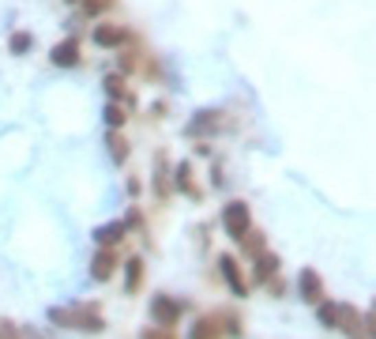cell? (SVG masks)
I'll return each mask as SVG.
<instances>
[{"label": "cell", "instance_id": "4", "mask_svg": "<svg viewBox=\"0 0 376 339\" xmlns=\"http://www.w3.org/2000/svg\"><path fill=\"white\" fill-rule=\"evenodd\" d=\"M298 287H301V298H305V302H324V282H320V276L313 268H305L301 271V279H298Z\"/></svg>", "mask_w": 376, "mask_h": 339}, {"label": "cell", "instance_id": "9", "mask_svg": "<svg viewBox=\"0 0 376 339\" xmlns=\"http://www.w3.org/2000/svg\"><path fill=\"white\" fill-rule=\"evenodd\" d=\"M94 238H98V245H113V241L124 238V226H121V223H109V226H102Z\"/></svg>", "mask_w": 376, "mask_h": 339}, {"label": "cell", "instance_id": "11", "mask_svg": "<svg viewBox=\"0 0 376 339\" xmlns=\"http://www.w3.org/2000/svg\"><path fill=\"white\" fill-rule=\"evenodd\" d=\"M278 271V256L275 253H260V268H256V279H267Z\"/></svg>", "mask_w": 376, "mask_h": 339}, {"label": "cell", "instance_id": "8", "mask_svg": "<svg viewBox=\"0 0 376 339\" xmlns=\"http://www.w3.org/2000/svg\"><path fill=\"white\" fill-rule=\"evenodd\" d=\"M188 339H219V320H211V317L196 320V328H192Z\"/></svg>", "mask_w": 376, "mask_h": 339}, {"label": "cell", "instance_id": "10", "mask_svg": "<svg viewBox=\"0 0 376 339\" xmlns=\"http://www.w3.org/2000/svg\"><path fill=\"white\" fill-rule=\"evenodd\" d=\"M121 38H124L121 27H98V30H94V42H98V45H117Z\"/></svg>", "mask_w": 376, "mask_h": 339}, {"label": "cell", "instance_id": "20", "mask_svg": "<svg viewBox=\"0 0 376 339\" xmlns=\"http://www.w3.org/2000/svg\"><path fill=\"white\" fill-rule=\"evenodd\" d=\"M143 339H173V332H143Z\"/></svg>", "mask_w": 376, "mask_h": 339}, {"label": "cell", "instance_id": "5", "mask_svg": "<svg viewBox=\"0 0 376 339\" xmlns=\"http://www.w3.org/2000/svg\"><path fill=\"white\" fill-rule=\"evenodd\" d=\"M222 276H226V282H230V290H234L237 298H245V279H241V271H237V260L234 256H222Z\"/></svg>", "mask_w": 376, "mask_h": 339}, {"label": "cell", "instance_id": "17", "mask_svg": "<svg viewBox=\"0 0 376 339\" xmlns=\"http://www.w3.org/2000/svg\"><path fill=\"white\" fill-rule=\"evenodd\" d=\"M30 50V34H15L12 38V53H27Z\"/></svg>", "mask_w": 376, "mask_h": 339}, {"label": "cell", "instance_id": "19", "mask_svg": "<svg viewBox=\"0 0 376 339\" xmlns=\"http://www.w3.org/2000/svg\"><path fill=\"white\" fill-rule=\"evenodd\" d=\"M0 339H19V332L12 325H0Z\"/></svg>", "mask_w": 376, "mask_h": 339}, {"label": "cell", "instance_id": "6", "mask_svg": "<svg viewBox=\"0 0 376 339\" xmlns=\"http://www.w3.org/2000/svg\"><path fill=\"white\" fill-rule=\"evenodd\" d=\"M113 268H117V256L106 249V253H98V256H94L91 276H94V279H109V276H113Z\"/></svg>", "mask_w": 376, "mask_h": 339}, {"label": "cell", "instance_id": "1", "mask_svg": "<svg viewBox=\"0 0 376 339\" xmlns=\"http://www.w3.org/2000/svg\"><path fill=\"white\" fill-rule=\"evenodd\" d=\"M49 320L60 325V328H79V332H102V328H106L102 317H98V309H91V305H79V309H53Z\"/></svg>", "mask_w": 376, "mask_h": 339}, {"label": "cell", "instance_id": "12", "mask_svg": "<svg viewBox=\"0 0 376 339\" xmlns=\"http://www.w3.org/2000/svg\"><path fill=\"white\" fill-rule=\"evenodd\" d=\"M109 155H113L117 163H124V158H128V143H124V140H121V136H117V132L109 136Z\"/></svg>", "mask_w": 376, "mask_h": 339}, {"label": "cell", "instance_id": "13", "mask_svg": "<svg viewBox=\"0 0 376 339\" xmlns=\"http://www.w3.org/2000/svg\"><path fill=\"white\" fill-rule=\"evenodd\" d=\"M237 241H245V253H263V234H241Z\"/></svg>", "mask_w": 376, "mask_h": 339}, {"label": "cell", "instance_id": "3", "mask_svg": "<svg viewBox=\"0 0 376 339\" xmlns=\"http://www.w3.org/2000/svg\"><path fill=\"white\" fill-rule=\"evenodd\" d=\"M151 317H155L162 328L177 325V320H181V302H173V298H166V294L151 298Z\"/></svg>", "mask_w": 376, "mask_h": 339}, {"label": "cell", "instance_id": "14", "mask_svg": "<svg viewBox=\"0 0 376 339\" xmlns=\"http://www.w3.org/2000/svg\"><path fill=\"white\" fill-rule=\"evenodd\" d=\"M140 276H143V260H128V282H124V287L135 290V287H140Z\"/></svg>", "mask_w": 376, "mask_h": 339}, {"label": "cell", "instance_id": "15", "mask_svg": "<svg viewBox=\"0 0 376 339\" xmlns=\"http://www.w3.org/2000/svg\"><path fill=\"white\" fill-rule=\"evenodd\" d=\"M177 185L185 192H192V196H196V185H192V170L188 166H177Z\"/></svg>", "mask_w": 376, "mask_h": 339}, {"label": "cell", "instance_id": "18", "mask_svg": "<svg viewBox=\"0 0 376 339\" xmlns=\"http://www.w3.org/2000/svg\"><path fill=\"white\" fill-rule=\"evenodd\" d=\"M106 121H109V125H124V110L121 106H109L106 110Z\"/></svg>", "mask_w": 376, "mask_h": 339}, {"label": "cell", "instance_id": "7", "mask_svg": "<svg viewBox=\"0 0 376 339\" xmlns=\"http://www.w3.org/2000/svg\"><path fill=\"white\" fill-rule=\"evenodd\" d=\"M53 61L64 64V68H71V64L79 61V45H76V42H64V45H57V50H53Z\"/></svg>", "mask_w": 376, "mask_h": 339}, {"label": "cell", "instance_id": "2", "mask_svg": "<svg viewBox=\"0 0 376 339\" xmlns=\"http://www.w3.org/2000/svg\"><path fill=\"white\" fill-rule=\"evenodd\" d=\"M222 226L230 230V238H241V234H249V207H245L241 200L226 204V212H222Z\"/></svg>", "mask_w": 376, "mask_h": 339}, {"label": "cell", "instance_id": "16", "mask_svg": "<svg viewBox=\"0 0 376 339\" xmlns=\"http://www.w3.org/2000/svg\"><path fill=\"white\" fill-rule=\"evenodd\" d=\"M106 91L113 94V99H117V94H124V79H121V76H109V79H106Z\"/></svg>", "mask_w": 376, "mask_h": 339}]
</instances>
